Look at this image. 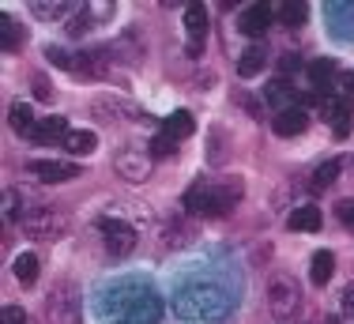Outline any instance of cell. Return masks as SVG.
Masks as SVG:
<instances>
[{
	"label": "cell",
	"mask_w": 354,
	"mask_h": 324,
	"mask_svg": "<svg viewBox=\"0 0 354 324\" xmlns=\"http://www.w3.org/2000/svg\"><path fill=\"white\" fill-rule=\"evenodd\" d=\"M241 196H245L241 177H223V181H207L204 177V181H196L185 192V208L204 219H223L230 208H238Z\"/></svg>",
	"instance_id": "6da1fadb"
},
{
	"label": "cell",
	"mask_w": 354,
	"mask_h": 324,
	"mask_svg": "<svg viewBox=\"0 0 354 324\" xmlns=\"http://www.w3.org/2000/svg\"><path fill=\"white\" fill-rule=\"evenodd\" d=\"M23 226H27V234L38 237V242H57V237L68 234V215H64L61 208H35L23 219Z\"/></svg>",
	"instance_id": "7a4b0ae2"
},
{
	"label": "cell",
	"mask_w": 354,
	"mask_h": 324,
	"mask_svg": "<svg viewBox=\"0 0 354 324\" xmlns=\"http://www.w3.org/2000/svg\"><path fill=\"white\" fill-rule=\"evenodd\" d=\"M268 309L279 321H290L294 313L301 309V291L290 276H275L272 283H268Z\"/></svg>",
	"instance_id": "3957f363"
},
{
	"label": "cell",
	"mask_w": 354,
	"mask_h": 324,
	"mask_svg": "<svg viewBox=\"0 0 354 324\" xmlns=\"http://www.w3.org/2000/svg\"><path fill=\"white\" fill-rule=\"evenodd\" d=\"M151 162H155V155H151L147 147L129 143V147L117 151L113 166H117V174H121L129 185H140V181H147V177H151Z\"/></svg>",
	"instance_id": "277c9868"
},
{
	"label": "cell",
	"mask_w": 354,
	"mask_h": 324,
	"mask_svg": "<svg viewBox=\"0 0 354 324\" xmlns=\"http://www.w3.org/2000/svg\"><path fill=\"white\" fill-rule=\"evenodd\" d=\"M46 313L53 324H80V291H75V283L53 287V294L46 302Z\"/></svg>",
	"instance_id": "5b68a950"
},
{
	"label": "cell",
	"mask_w": 354,
	"mask_h": 324,
	"mask_svg": "<svg viewBox=\"0 0 354 324\" xmlns=\"http://www.w3.org/2000/svg\"><path fill=\"white\" fill-rule=\"evenodd\" d=\"M98 230H102L106 249L113 253V257H129V253L136 249V230L124 223V219H98Z\"/></svg>",
	"instance_id": "8992f818"
},
{
	"label": "cell",
	"mask_w": 354,
	"mask_h": 324,
	"mask_svg": "<svg viewBox=\"0 0 354 324\" xmlns=\"http://www.w3.org/2000/svg\"><path fill=\"white\" fill-rule=\"evenodd\" d=\"M27 174L38 177V181H72V177H80V166L75 162H61V159H30Z\"/></svg>",
	"instance_id": "52a82bcc"
},
{
	"label": "cell",
	"mask_w": 354,
	"mask_h": 324,
	"mask_svg": "<svg viewBox=\"0 0 354 324\" xmlns=\"http://www.w3.org/2000/svg\"><path fill=\"white\" fill-rule=\"evenodd\" d=\"M185 30H189V57H200L204 38H207V8L204 4L185 8Z\"/></svg>",
	"instance_id": "ba28073f"
},
{
	"label": "cell",
	"mask_w": 354,
	"mask_h": 324,
	"mask_svg": "<svg viewBox=\"0 0 354 324\" xmlns=\"http://www.w3.org/2000/svg\"><path fill=\"white\" fill-rule=\"evenodd\" d=\"M238 27H241V34H249V38L268 34V27H272V8H268V4H249L245 12H241Z\"/></svg>",
	"instance_id": "9c48e42d"
},
{
	"label": "cell",
	"mask_w": 354,
	"mask_h": 324,
	"mask_svg": "<svg viewBox=\"0 0 354 324\" xmlns=\"http://www.w3.org/2000/svg\"><path fill=\"white\" fill-rule=\"evenodd\" d=\"M272 129H275V136H301V132L309 129L306 106H294V109H283V114H275V117H272Z\"/></svg>",
	"instance_id": "30bf717a"
},
{
	"label": "cell",
	"mask_w": 354,
	"mask_h": 324,
	"mask_svg": "<svg viewBox=\"0 0 354 324\" xmlns=\"http://www.w3.org/2000/svg\"><path fill=\"white\" fill-rule=\"evenodd\" d=\"M68 121H64V117H46V121H38V129L30 132V140L35 143H49V140H68Z\"/></svg>",
	"instance_id": "8fae6325"
},
{
	"label": "cell",
	"mask_w": 354,
	"mask_h": 324,
	"mask_svg": "<svg viewBox=\"0 0 354 324\" xmlns=\"http://www.w3.org/2000/svg\"><path fill=\"white\" fill-rule=\"evenodd\" d=\"M320 208H313V204H301V208L290 211V219H286V226L290 230H306V234H313V230H320Z\"/></svg>",
	"instance_id": "7c38bea8"
},
{
	"label": "cell",
	"mask_w": 354,
	"mask_h": 324,
	"mask_svg": "<svg viewBox=\"0 0 354 324\" xmlns=\"http://www.w3.org/2000/svg\"><path fill=\"white\" fill-rule=\"evenodd\" d=\"M264 64H268V53L260 46H249L245 53L238 57V75H241V80H252V75L264 72Z\"/></svg>",
	"instance_id": "4fadbf2b"
},
{
	"label": "cell",
	"mask_w": 354,
	"mask_h": 324,
	"mask_svg": "<svg viewBox=\"0 0 354 324\" xmlns=\"http://www.w3.org/2000/svg\"><path fill=\"white\" fill-rule=\"evenodd\" d=\"M264 98L272 102V106H279V114H283V109H294L298 91H294L286 80H272V83H268V91H264Z\"/></svg>",
	"instance_id": "5bb4252c"
},
{
	"label": "cell",
	"mask_w": 354,
	"mask_h": 324,
	"mask_svg": "<svg viewBox=\"0 0 354 324\" xmlns=\"http://www.w3.org/2000/svg\"><path fill=\"white\" fill-rule=\"evenodd\" d=\"M332 276H335V257L328 249L313 253V264H309V279H313V287H324Z\"/></svg>",
	"instance_id": "9a60e30c"
},
{
	"label": "cell",
	"mask_w": 354,
	"mask_h": 324,
	"mask_svg": "<svg viewBox=\"0 0 354 324\" xmlns=\"http://www.w3.org/2000/svg\"><path fill=\"white\" fill-rule=\"evenodd\" d=\"M192 129H196V125H192L189 109H177V114H170L162 121V132L170 136V140H185V136H192Z\"/></svg>",
	"instance_id": "2e32d148"
},
{
	"label": "cell",
	"mask_w": 354,
	"mask_h": 324,
	"mask_svg": "<svg viewBox=\"0 0 354 324\" xmlns=\"http://www.w3.org/2000/svg\"><path fill=\"white\" fill-rule=\"evenodd\" d=\"M19 46H23V27L12 15H0V49H4V53H15Z\"/></svg>",
	"instance_id": "e0dca14e"
},
{
	"label": "cell",
	"mask_w": 354,
	"mask_h": 324,
	"mask_svg": "<svg viewBox=\"0 0 354 324\" xmlns=\"http://www.w3.org/2000/svg\"><path fill=\"white\" fill-rule=\"evenodd\" d=\"M12 129L19 136H27V140H30V132L38 129V117H35V109H30L27 102H15L12 106Z\"/></svg>",
	"instance_id": "ac0fdd59"
},
{
	"label": "cell",
	"mask_w": 354,
	"mask_h": 324,
	"mask_svg": "<svg viewBox=\"0 0 354 324\" xmlns=\"http://www.w3.org/2000/svg\"><path fill=\"white\" fill-rule=\"evenodd\" d=\"M339 170H343V162H339V159H328L324 166H317L313 181H309V189H313V192H324L328 185H332L335 177H339Z\"/></svg>",
	"instance_id": "d6986e66"
},
{
	"label": "cell",
	"mask_w": 354,
	"mask_h": 324,
	"mask_svg": "<svg viewBox=\"0 0 354 324\" xmlns=\"http://www.w3.org/2000/svg\"><path fill=\"white\" fill-rule=\"evenodd\" d=\"M335 72H339V68H335L332 57H320V61L309 64V80H313V87H317V91H324L328 83H332V75H335Z\"/></svg>",
	"instance_id": "ffe728a7"
},
{
	"label": "cell",
	"mask_w": 354,
	"mask_h": 324,
	"mask_svg": "<svg viewBox=\"0 0 354 324\" xmlns=\"http://www.w3.org/2000/svg\"><path fill=\"white\" fill-rule=\"evenodd\" d=\"M64 147H68L72 155H91V151L98 147V136H95V132H87V129H80V132H68V140H64Z\"/></svg>",
	"instance_id": "44dd1931"
},
{
	"label": "cell",
	"mask_w": 354,
	"mask_h": 324,
	"mask_svg": "<svg viewBox=\"0 0 354 324\" xmlns=\"http://www.w3.org/2000/svg\"><path fill=\"white\" fill-rule=\"evenodd\" d=\"M15 279H19L23 287H30L38 279V257L35 253H23V257H15Z\"/></svg>",
	"instance_id": "7402d4cb"
},
{
	"label": "cell",
	"mask_w": 354,
	"mask_h": 324,
	"mask_svg": "<svg viewBox=\"0 0 354 324\" xmlns=\"http://www.w3.org/2000/svg\"><path fill=\"white\" fill-rule=\"evenodd\" d=\"M147 151H151V155H155V159H170L174 151H177V140H170V136H166V132H158L155 140L147 143Z\"/></svg>",
	"instance_id": "603a6c76"
},
{
	"label": "cell",
	"mask_w": 354,
	"mask_h": 324,
	"mask_svg": "<svg viewBox=\"0 0 354 324\" xmlns=\"http://www.w3.org/2000/svg\"><path fill=\"white\" fill-rule=\"evenodd\" d=\"M30 12L38 15V19H61V15L75 12L72 4H30Z\"/></svg>",
	"instance_id": "cb8c5ba5"
},
{
	"label": "cell",
	"mask_w": 354,
	"mask_h": 324,
	"mask_svg": "<svg viewBox=\"0 0 354 324\" xmlns=\"http://www.w3.org/2000/svg\"><path fill=\"white\" fill-rule=\"evenodd\" d=\"M275 12H279V19L286 23V27H298V23L306 19V4H279Z\"/></svg>",
	"instance_id": "d4e9b609"
},
{
	"label": "cell",
	"mask_w": 354,
	"mask_h": 324,
	"mask_svg": "<svg viewBox=\"0 0 354 324\" xmlns=\"http://www.w3.org/2000/svg\"><path fill=\"white\" fill-rule=\"evenodd\" d=\"M335 219H339L347 230H354V196H347V200L335 204Z\"/></svg>",
	"instance_id": "484cf974"
},
{
	"label": "cell",
	"mask_w": 354,
	"mask_h": 324,
	"mask_svg": "<svg viewBox=\"0 0 354 324\" xmlns=\"http://www.w3.org/2000/svg\"><path fill=\"white\" fill-rule=\"evenodd\" d=\"M0 324H30L27 309H19V305H4V309H0Z\"/></svg>",
	"instance_id": "4316f807"
},
{
	"label": "cell",
	"mask_w": 354,
	"mask_h": 324,
	"mask_svg": "<svg viewBox=\"0 0 354 324\" xmlns=\"http://www.w3.org/2000/svg\"><path fill=\"white\" fill-rule=\"evenodd\" d=\"M15 215H19V192H15V189H4V219L12 223Z\"/></svg>",
	"instance_id": "83f0119b"
},
{
	"label": "cell",
	"mask_w": 354,
	"mask_h": 324,
	"mask_svg": "<svg viewBox=\"0 0 354 324\" xmlns=\"http://www.w3.org/2000/svg\"><path fill=\"white\" fill-rule=\"evenodd\" d=\"M46 57H49V64H57V68H75L72 57L64 53V49H57V46H49V49H46Z\"/></svg>",
	"instance_id": "f1b7e54d"
},
{
	"label": "cell",
	"mask_w": 354,
	"mask_h": 324,
	"mask_svg": "<svg viewBox=\"0 0 354 324\" xmlns=\"http://www.w3.org/2000/svg\"><path fill=\"white\" fill-rule=\"evenodd\" d=\"M298 68H301V57H298V53H283V57H279V72H283V75L298 72Z\"/></svg>",
	"instance_id": "f546056e"
},
{
	"label": "cell",
	"mask_w": 354,
	"mask_h": 324,
	"mask_svg": "<svg viewBox=\"0 0 354 324\" xmlns=\"http://www.w3.org/2000/svg\"><path fill=\"white\" fill-rule=\"evenodd\" d=\"M30 83H35V98H38V102H49V95H53V91H49V80H46V75H35Z\"/></svg>",
	"instance_id": "4dcf8cb0"
},
{
	"label": "cell",
	"mask_w": 354,
	"mask_h": 324,
	"mask_svg": "<svg viewBox=\"0 0 354 324\" xmlns=\"http://www.w3.org/2000/svg\"><path fill=\"white\" fill-rule=\"evenodd\" d=\"M238 102H241V106H245V109H249V117H264V109H260V106H257V102H252V98L245 95V91H238Z\"/></svg>",
	"instance_id": "1f68e13d"
},
{
	"label": "cell",
	"mask_w": 354,
	"mask_h": 324,
	"mask_svg": "<svg viewBox=\"0 0 354 324\" xmlns=\"http://www.w3.org/2000/svg\"><path fill=\"white\" fill-rule=\"evenodd\" d=\"M343 309H347V313H354V283H347V287H343Z\"/></svg>",
	"instance_id": "d6a6232c"
},
{
	"label": "cell",
	"mask_w": 354,
	"mask_h": 324,
	"mask_svg": "<svg viewBox=\"0 0 354 324\" xmlns=\"http://www.w3.org/2000/svg\"><path fill=\"white\" fill-rule=\"evenodd\" d=\"M343 95L354 98V72H343Z\"/></svg>",
	"instance_id": "836d02e7"
},
{
	"label": "cell",
	"mask_w": 354,
	"mask_h": 324,
	"mask_svg": "<svg viewBox=\"0 0 354 324\" xmlns=\"http://www.w3.org/2000/svg\"><path fill=\"white\" fill-rule=\"evenodd\" d=\"M324 324H339V317H324Z\"/></svg>",
	"instance_id": "e575fe53"
}]
</instances>
